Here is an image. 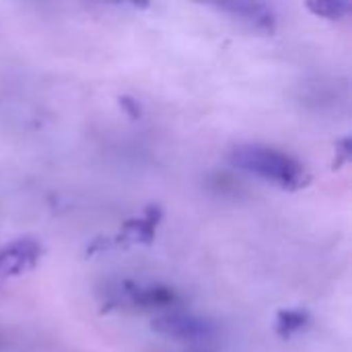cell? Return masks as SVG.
<instances>
[{
  "instance_id": "6da1fadb",
  "label": "cell",
  "mask_w": 352,
  "mask_h": 352,
  "mask_svg": "<svg viewBox=\"0 0 352 352\" xmlns=\"http://www.w3.org/2000/svg\"><path fill=\"white\" fill-rule=\"evenodd\" d=\"M231 163L248 173L274 182L283 188H297L305 179L303 167L293 157L268 146H239L231 153Z\"/></svg>"
},
{
  "instance_id": "7a4b0ae2",
  "label": "cell",
  "mask_w": 352,
  "mask_h": 352,
  "mask_svg": "<svg viewBox=\"0 0 352 352\" xmlns=\"http://www.w3.org/2000/svg\"><path fill=\"white\" fill-rule=\"evenodd\" d=\"M153 330L161 336L175 338V340H188V342H202L214 336V326L204 320L190 314H165L153 322Z\"/></svg>"
},
{
  "instance_id": "3957f363",
  "label": "cell",
  "mask_w": 352,
  "mask_h": 352,
  "mask_svg": "<svg viewBox=\"0 0 352 352\" xmlns=\"http://www.w3.org/2000/svg\"><path fill=\"white\" fill-rule=\"evenodd\" d=\"M39 258V245L31 239H21L0 250V274L14 276L35 266Z\"/></svg>"
},
{
  "instance_id": "277c9868",
  "label": "cell",
  "mask_w": 352,
  "mask_h": 352,
  "mask_svg": "<svg viewBox=\"0 0 352 352\" xmlns=\"http://www.w3.org/2000/svg\"><path fill=\"white\" fill-rule=\"evenodd\" d=\"M219 8L229 10L231 14L250 23L254 29H260V31H272L274 29V14L262 2H227V4H221Z\"/></svg>"
},
{
  "instance_id": "5b68a950",
  "label": "cell",
  "mask_w": 352,
  "mask_h": 352,
  "mask_svg": "<svg viewBox=\"0 0 352 352\" xmlns=\"http://www.w3.org/2000/svg\"><path fill=\"white\" fill-rule=\"evenodd\" d=\"M132 299L142 307H163V305H171L175 301V295L173 291L165 287H148V289L136 291Z\"/></svg>"
},
{
  "instance_id": "8992f818",
  "label": "cell",
  "mask_w": 352,
  "mask_h": 352,
  "mask_svg": "<svg viewBox=\"0 0 352 352\" xmlns=\"http://www.w3.org/2000/svg\"><path fill=\"white\" fill-rule=\"evenodd\" d=\"M309 322V316L305 311H299V309H287V311H280L278 314V320H276V330L278 334L283 336H291L299 330H303Z\"/></svg>"
},
{
  "instance_id": "52a82bcc",
  "label": "cell",
  "mask_w": 352,
  "mask_h": 352,
  "mask_svg": "<svg viewBox=\"0 0 352 352\" xmlns=\"http://www.w3.org/2000/svg\"><path fill=\"white\" fill-rule=\"evenodd\" d=\"M307 8L318 14V16H326V19H342L349 10L351 4L349 2H340V0H320V2H309Z\"/></svg>"
},
{
  "instance_id": "ba28073f",
  "label": "cell",
  "mask_w": 352,
  "mask_h": 352,
  "mask_svg": "<svg viewBox=\"0 0 352 352\" xmlns=\"http://www.w3.org/2000/svg\"><path fill=\"white\" fill-rule=\"evenodd\" d=\"M128 227H130V229H134V231H128V233H132V237H134L136 241H148V239L153 237V231H155V227H153V219L132 221V223H128Z\"/></svg>"
},
{
  "instance_id": "9c48e42d",
  "label": "cell",
  "mask_w": 352,
  "mask_h": 352,
  "mask_svg": "<svg viewBox=\"0 0 352 352\" xmlns=\"http://www.w3.org/2000/svg\"><path fill=\"white\" fill-rule=\"evenodd\" d=\"M192 352H208L206 349H196V351H192Z\"/></svg>"
}]
</instances>
